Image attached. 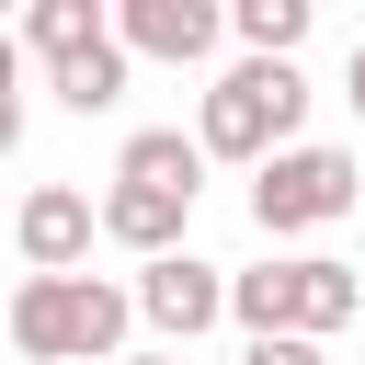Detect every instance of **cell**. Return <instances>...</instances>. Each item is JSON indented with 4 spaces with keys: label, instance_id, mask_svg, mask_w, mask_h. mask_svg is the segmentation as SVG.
<instances>
[{
    "label": "cell",
    "instance_id": "13",
    "mask_svg": "<svg viewBox=\"0 0 365 365\" xmlns=\"http://www.w3.org/2000/svg\"><path fill=\"white\" fill-rule=\"evenodd\" d=\"M240 365H331V354L297 342V331H274V342H240Z\"/></svg>",
    "mask_w": 365,
    "mask_h": 365
},
{
    "label": "cell",
    "instance_id": "4",
    "mask_svg": "<svg viewBox=\"0 0 365 365\" xmlns=\"http://www.w3.org/2000/svg\"><path fill=\"white\" fill-rule=\"evenodd\" d=\"M354 205H365V171H354V148H319V137H297V148H274V160L251 171V228H262V240L342 228Z\"/></svg>",
    "mask_w": 365,
    "mask_h": 365
},
{
    "label": "cell",
    "instance_id": "3",
    "mask_svg": "<svg viewBox=\"0 0 365 365\" xmlns=\"http://www.w3.org/2000/svg\"><path fill=\"white\" fill-rule=\"evenodd\" d=\"M354 308H365V274H354V262H331V251H274V262L228 274V319H240L251 342H274V331L331 342Z\"/></svg>",
    "mask_w": 365,
    "mask_h": 365
},
{
    "label": "cell",
    "instance_id": "12",
    "mask_svg": "<svg viewBox=\"0 0 365 365\" xmlns=\"http://www.w3.org/2000/svg\"><path fill=\"white\" fill-rule=\"evenodd\" d=\"M228 34H240V57H297L308 46V0H228Z\"/></svg>",
    "mask_w": 365,
    "mask_h": 365
},
{
    "label": "cell",
    "instance_id": "14",
    "mask_svg": "<svg viewBox=\"0 0 365 365\" xmlns=\"http://www.w3.org/2000/svg\"><path fill=\"white\" fill-rule=\"evenodd\" d=\"M11 91H23V34L0 23V103H11Z\"/></svg>",
    "mask_w": 365,
    "mask_h": 365
},
{
    "label": "cell",
    "instance_id": "17",
    "mask_svg": "<svg viewBox=\"0 0 365 365\" xmlns=\"http://www.w3.org/2000/svg\"><path fill=\"white\" fill-rule=\"evenodd\" d=\"M114 365H182V354H114Z\"/></svg>",
    "mask_w": 365,
    "mask_h": 365
},
{
    "label": "cell",
    "instance_id": "16",
    "mask_svg": "<svg viewBox=\"0 0 365 365\" xmlns=\"http://www.w3.org/2000/svg\"><path fill=\"white\" fill-rule=\"evenodd\" d=\"M11 148H23V91L0 103V160H11Z\"/></svg>",
    "mask_w": 365,
    "mask_h": 365
},
{
    "label": "cell",
    "instance_id": "8",
    "mask_svg": "<svg viewBox=\"0 0 365 365\" xmlns=\"http://www.w3.org/2000/svg\"><path fill=\"white\" fill-rule=\"evenodd\" d=\"M114 182H137V194H205V148H194V125H137L125 148H114Z\"/></svg>",
    "mask_w": 365,
    "mask_h": 365
},
{
    "label": "cell",
    "instance_id": "7",
    "mask_svg": "<svg viewBox=\"0 0 365 365\" xmlns=\"http://www.w3.org/2000/svg\"><path fill=\"white\" fill-rule=\"evenodd\" d=\"M114 46L125 57H160V68H205L228 46V11L217 0H114Z\"/></svg>",
    "mask_w": 365,
    "mask_h": 365
},
{
    "label": "cell",
    "instance_id": "9",
    "mask_svg": "<svg viewBox=\"0 0 365 365\" xmlns=\"http://www.w3.org/2000/svg\"><path fill=\"white\" fill-rule=\"evenodd\" d=\"M91 217H103V240H125L137 262L182 251V228H194V205H182V194H137V182H114V194H103Z\"/></svg>",
    "mask_w": 365,
    "mask_h": 365
},
{
    "label": "cell",
    "instance_id": "11",
    "mask_svg": "<svg viewBox=\"0 0 365 365\" xmlns=\"http://www.w3.org/2000/svg\"><path fill=\"white\" fill-rule=\"evenodd\" d=\"M103 34H114L103 0H34V11H23V57H46V68L80 57V46H103Z\"/></svg>",
    "mask_w": 365,
    "mask_h": 365
},
{
    "label": "cell",
    "instance_id": "15",
    "mask_svg": "<svg viewBox=\"0 0 365 365\" xmlns=\"http://www.w3.org/2000/svg\"><path fill=\"white\" fill-rule=\"evenodd\" d=\"M342 103L365 114V34H354V57H342Z\"/></svg>",
    "mask_w": 365,
    "mask_h": 365
},
{
    "label": "cell",
    "instance_id": "1",
    "mask_svg": "<svg viewBox=\"0 0 365 365\" xmlns=\"http://www.w3.org/2000/svg\"><path fill=\"white\" fill-rule=\"evenodd\" d=\"M0 331H11L23 365H114L125 331H137V297L103 285V274H23Z\"/></svg>",
    "mask_w": 365,
    "mask_h": 365
},
{
    "label": "cell",
    "instance_id": "5",
    "mask_svg": "<svg viewBox=\"0 0 365 365\" xmlns=\"http://www.w3.org/2000/svg\"><path fill=\"white\" fill-rule=\"evenodd\" d=\"M125 297H137V319H148L171 354H182L194 331H217V319H228V274H217L205 251H160V262H137V285H125Z\"/></svg>",
    "mask_w": 365,
    "mask_h": 365
},
{
    "label": "cell",
    "instance_id": "10",
    "mask_svg": "<svg viewBox=\"0 0 365 365\" xmlns=\"http://www.w3.org/2000/svg\"><path fill=\"white\" fill-rule=\"evenodd\" d=\"M125 80H137V57H125V46H114V34H103V46H80V57H57V68H46V91H57V103H68V114H114V103H125Z\"/></svg>",
    "mask_w": 365,
    "mask_h": 365
},
{
    "label": "cell",
    "instance_id": "2",
    "mask_svg": "<svg viewBox=\"0 0 365 365\" xmlns=\"http://www.w3.org/2000/svg\"><path fill=\"white\" fill-rule=\"evenodd\" d=\"M297 125H308V68H297V57H228V68L205 80V103H194L205 171H217V160L262 171L274 148H297Z\"/></svg>",
    "mask_w": 365,
    "mask_h": 365
},
{
    "label": "cell",
    "instance_id": "6",
    "mask_svg": "<svg viewBox=\"0 0 365 365\" xmlns=\"http://www.w3.org/2000/svg\"><path fill=\"white\" fill-rule=\"evenodd\" d=\"M91 240H103V217H91L80 182H34V194L11 205V251H23V274H91Z\"/></svg>",
    "mask_w": 365,
    "mask_h": 365
}]
</instances>
